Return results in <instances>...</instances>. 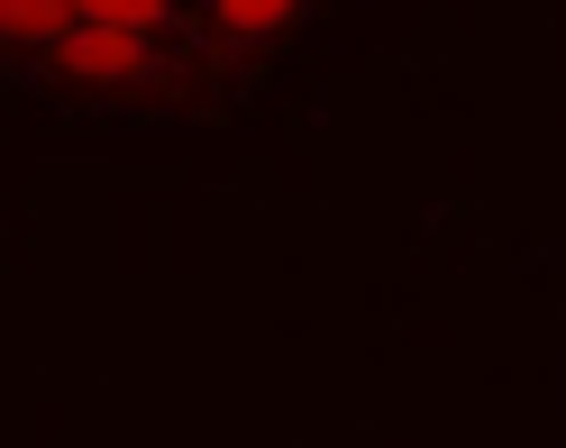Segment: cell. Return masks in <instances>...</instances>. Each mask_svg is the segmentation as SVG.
<instances>
[{"label": "cell", "mask_w": 566, "mask_h": 448, "mask_svg": "<svg viewBox=\"0 0 566 448\" xmlns=\"http://www.w3.org/2000/svg\"><path fill=\"white\" fill-rule=\"evenodd\" d=\"M64 28H74V0H0V83H19Z\"/></svg>", "instance_id": "3957f363"}, {"label": "cell", "mask_w": 566, "mask_h": 448, "mask_svg": "<svg viewBox=\"0 0 566 448\" xmlns=\"http://www.w3.org/2000/svg\"><path fill=\"white\" fill-rule=\"evenodd\" d=\"M19 92H38L46 111L83 119V128H156V119H192L238 101V74L201 38V10L184 28H111V19H74L64 38L19 74Z\"/></svg>", "instance_id": "6da1fadb"}, {"label": "cell", "mask_w": 566, "mask_h": 448, "mask_svg": "<svg viewBox=\"0 0 566 448\" xmlns=\"http://www.w3.org/2000/svg\"><path fill=\"white\" fill-rule=\"evenodd\" d=\"M192 10H201L210 55H220L229 74H238V92H247V74H265L274 55H293L338 0H192Z\"/></svg>", "instance_id": "7a4b0ae2"}]
</instances>
